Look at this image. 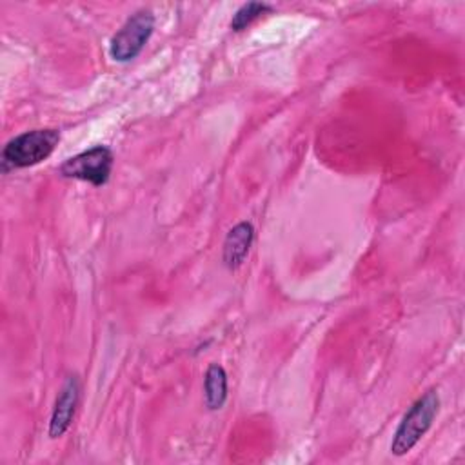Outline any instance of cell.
I'll return each mask as SVG.
<instances>
[{"label":"cell","mask_w":465,"mask_h":465,"mask_svg":"<svg viewBox=\"0 0 465 465\" xmlns=\"http://www.w3.org/2000/svg\"><path fill=\"white\" fill-rule=\"evenodd\" d=\"M60 142L56 129H33L11 138L2 149V171H15L36 165L51 156Z\"/></svg>","instance_id":"1"},{"label":"cell","mask_w":465,"mask_h":465,"mask_svg":"<svg viewBox=\"0 0 465 465\" xmlns=\"http://www.w3.org/2000/svg\"><path fill=\"white\" fill-rule=\"evenodd\" d=\"M154 29V16L149 9H140L131 15L109 42V54L114 62L134 60Z\"/></svg>","instance_id":"3"},{"label":"cell","mask_w":465,"mask_h":465,"mask_svg":"<svg viewBox=\"0 0 465 465\" xmlns=\"http://www.w3.org/2000/svg\"><path fill=\"white\" fill-rule=\"evenodd\" d=\"M78 392H80V383L76 376H69L58 392V398L51 414V421H49L51 438L64 436L65 430L71 427L76 403H78Z\"/></svg>","instance_id":"5"},{"label":"cell","mask_w":465,"mask_h":465,"mask_svg":"<svg viewBox=\"0 0 465 465\" xmlns=\"http://www.w3.org/2000/svg\"><path fill=\"white\" fill-rule=\"evenodd\" d=\"M440 409V398L436 391L425 392L418 398L412 407L405 412L403 420L400 421L394 438L391 441V452L394 456L407 454L430 429L436 414Z\"/></svg>","instance_id":"2"},{"label":"cell","mask_w":465,"mask_h":465,"mask_svg":"<svg viewBox=\"0 0 465 465\" xmlns=\"http://www.w3.org/2000/svg\"><path fill=\"white\" fill-rule=\"evenodd\" d=\"M203 396L209 411H218L227 400V374L222 365L213 363L205 371L203 378Z\"/></svg>","instance_id":"7"},{"label":"cell","mask_w":465,"mask_h":465,"mask_svg":"<svg viewBox=\"0 0 465 465\" xmlns=\"http://www.w3.org/2000/svg\"><path fill=\"white\" fill-rule=\"evenodd\" d=\"M252 240H254V229L251 222H240L227 232L223 240L222 260L229 271L238 269L245 262L249 249L252 245Z\"/></svg>","instance_id":"6"},{"label":"cell","mask_w":465,"mask_h":465,"mask_svg":"<svg viewBox=\"0 0 465 465\" xmlns=\"http://www.w3.org/2000/svg\"><path fill=\"white\" fill-rule=\"evenodd\" d=\"M113 151L105 145H94L87 151H82L67 158L60 165V174L64 178L82 180L91 185H104L109 180L113 169Z\"/></svg>","instance_id":"4"},{"label":"cell","mask_w":465,"mask_h":465,"mask_svg":"<svg viewBox=\"0 0 465 465\" xmlns=\"http://www.w3.org/2000/svg\"><path fill=\"white\" fill-rule=\"evenodd\" d=\"M272 7L269 4H263V2H247L243 4L234 15H232V20H231V29L232 31H242L245 27H249L252 22H256L260 16L271 13Z\"/></svg>","instance_id":"8"}]
</instances>
